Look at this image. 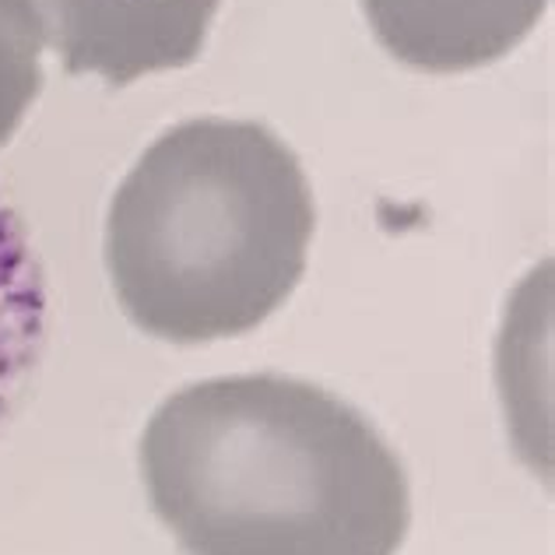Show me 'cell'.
I'll list each match as a JSON object with an SVG mask.
<instances>
[{
  "label": "cell",
  "mask_w": 555,
  "mask_h": 555,
  "mask_svg": "<svg viewBox=\"0 0 555 555\" xmlns=\"http://www.w3.org/2000/svg\"><path fill=\"white\" fill-rule=\"evenodd\" d=\"M67 75L109 89L194 64L222 0H36Z\"/></svg>",
  "instance_id": "obj_3"
},
{
  "label": "cell",
  "mask_w": 555,
  "mask_h": 555,
  "mask_svg": "<svg viewBox=\"0 0 555 555\" xmlns=\"http://www.w3.org/2000/svg\"><path fill=\"white\" fill-rule=\"evenodd\" d=\"M47 352V271L0 186V433L22 412Z\"/></svg>",
  "instance_id": "obj_5"
},
{
  "label": "cell",
  "mask_w": 555,
  "mask_h": 555,
  "mask_svg": "<svg viewBox=\"0 0 555 555\" xmlns=\"http://www.w3.org/2000/svg\"><path fill=\"white\" fill-rule=\"evenodd\" d=\"M362 8L393 61L426 75H461L506 56L548 0H362Z\"/></svg>",
  "instance_id": "obj_4"
},
{
  "label": "cell",
  "mask_w": 555,
  "mask_h": 555,
  "mask_svg": "<svg viewBox=\"0 0 555 555\" xmlns=\"http://www.w3.org/2000/svg\"><path fill=\"white\" fill-rule=\"evenodd\" d=\"M313 222L306 172L274 130L186 120L138 158L109 204L113 292L158 341L240 338L299 285Z\"/></svg>",
  "instance_id": "obj_2"
},
{
  "label": "cell",
  "mask_w": 555,
  "mask_h": 555,
  "mask_svg": "<svg viewBox=\"0 0 555 555\" xmlns=\"http://www.w3.org/2000/svg\"><path fill=\"white\" fill-rule=\"evenodd\" d=\"M141 475L186 555H398L412 524L404 467L370 418L282 373L166 398Z\"/></svg>",
  "instance_id": "obj_1"
},
{
  "label": "cell",
  "mask_w": 555,
  "mask_h": 555,
  "mask_svg": "<svg viewBox=\"0 0 555 555\" xmlns=\"http://www.w3.org/2000/svg\"><path fill=\"white\" fill-rule=\"evenodd\" d=\"M42 47L47 25L36 0H0V149L42 89Z\"/></svg>",
  "instance_id": "obj_6"
}]
</instances>
